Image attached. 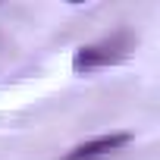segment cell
<instances>
[{
    "label": "cell",
    "instance_id": "1",
    "mask_svg": "<svg viewBox=\"0 0 160 160\" xmlns=\"http://www.w3.org/2000/svg\"><path fill=\"white\" fill-rule=\"evenodd\" d=\"M129 47H132V38L122 32V35H113V38H107V41H101V44H88V47H82L75 53V60H72V69L75 72H94V69H101V66H110V63H119L126 53H129Z\"/></svg>",
    "mask_w": 160,
    "mask_h": 160
},
{
    "label": "cell",
    "instance_id": "2",
    "mask_svg": "<svg viewBox=\"0 0 160 160\" xmlns=\"http://www.w3.org/2000/svg\"><path fill=\"white\" fill-rule=\"evenodd\" d=\"M132 141V135L129 132H116V135H101V138H94V141H85V144H78V148H72L63 160H101V157H107V154H116L119 148H126Z\"/></svg>",
    "mask_w": 160,
    "mask_h": 160
}]
</instances>
